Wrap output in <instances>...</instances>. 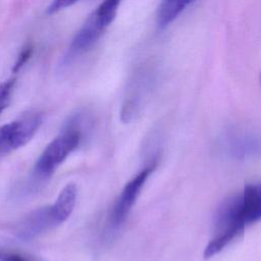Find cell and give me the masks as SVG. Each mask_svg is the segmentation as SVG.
I'll return each instance as SVG.
<instances>
[{"instance_id":"52a82bcc","label":"cell","mask_w":261,"mask_h":261,"mask_svg":"<svg viewBox=\"0 0 261 261\" xmlns=\"http://www.w3.org/2000/svg\"><path fill=\"white\" fill-rule=\"evenodd\" d=\"M42 122L43 115L39 112H34L1 125L0 158L24 146L35 136Z\"/></svg>"},{"instance_id":"3957f363","label":"cell","mask_w":261,"mask_h":261,"mask_svg":"<svg viewBox=\"0 0 261 261\" xmlns=\"http://www.w3.org/2000/svg\"><path fill=\"white\" fill-rule=\"evenodd\" d=\"M121 0H103L87 17L74 35L63 57V66L87 52L102 37L114 20Z\"/></svg>"},{"instance_id":"ba28073f","label":"cell","mask_w":261,"mask_h":261,"mask_svg":"<svg viewBox=\"0 0 261 261\" xmlns=\"http://www.w3.org/2000/svg\"><path fill=\"white\" fill-rule=\"evenodd\" d=\"M195 0H162L157 12L160 27H166L176 19Z\"/></svg>"},{"instance_id":"9c48e42d","label":"cell","mask_w":261,"mask_h":261,"mask_svg":"<svg viewBox=\"0 0 261 261\" xmlns=\"http://www.w3.org/2000/svg\"><path fill=\"white\" fill-rule=\"evenodd\" d=\"M15 84H16V80L14 77L8 79L0 83V114L9 105V102L11 100V97L15 88Z\"/></svg>"},{"instance_id":"5b68a950","label":"cell","mask_w":261,"mask_h":261,"mask_svg":"<svg viewBox=\"0 0 261 261\" xmlns=\"http://www.w3.org/2000/svg\"><path fill=\"white\" fill-rule=\"evenodd\" d=\"M156 166V162L150 163L124 185L119 195L113 202L107 215L105 223V234L108 238L114 237L123 226L143 187L155 170Z\"/></svg>"},{"instance_id":"7a4b0ae2","label":"cell","mask_w":261,"mask_h":261,"mask_svg":"<svg viewBox=\"0 0 261 261\" xmlns=\"http://www.w3.org/2000/svg\"><path fill=\"white\" fill-rule=\"evenodd\" d=\"M76 198V186L72 182L66 185L53 204L32 211L19 222L16 227L17 238L31 241L62 224L72 213Z\"/></svg>"},{"instance_id":"7c38bea8","label":"cell","mask_w":261,"mask_h":261,"mask_svg":"<svg viewBox=\"0 0 261 261\" xmlns=\"http://www.w3.org/2000/svg\"><path fill=\"white\" fill-rule=\"evenodd\" d=\"M0 261H31V260L17 252L0 248Z\"/></svg>"},{"instance_id":"8fae6325","label":"cell","mask_w":261,"mask_h":261,"mask_svg":"<svg viewBox=\"0 0 261 261\" xmlns=\"http://www.w3.org/2000/svg\"><path fill=\"white\" fill-rule=\"evenodd\" d=\"M79 0H52L51 3L47 7V13L48 14H54L56 12H59L74 3H76Z\"/></svg>"},{"instance_id":"8992f818","label":"cell","mask_w":261,"mask_h":261,"mask_svg":"<svg viewBox=\"0 0 261 261\" xmlns=\"http://www.w3.org/2000/svg\"><path fill=\"white\" fill-rule=\"evenodd\" d=\"M219 147L222 153L233 160L247 161L261 158V126L238 124L221 135Z\"/></svg>"},{"instance_id":"4fadbf2b","label":"cell","mask_w":261,"mask_h":261,"mask_svg":"<svg viewBox=\"0 0 261 261\" xmlns=\"http://www.w3.org/2000/svg\"><path fill=\"white\" fill-rule=\"evenodd\" d=\"M259 80H260V85H261V73H260V77H259Z\"/></svg>"},{"instance_id":"277c9868","label":"cell","mask_w":261,"mask_h":261,"mask_svg":"<svg viewBox=\"0 0 261 261\" xmlns=\"http://www.w3.org/2000/svg\"><path fill=\"white\" fill-rule=\"evenodd\" d=\"M82 139L81 116L74 115L38 158L33 170L35 179L45 180L51 176L68 155L77 149Z\"/></svg>"},{"instance_id":"30bf717a","label":"cell","mask_w":261,"mask_h":261,"mask_svg":"<svg viewBox=\"0 0 261 261\" xmlns=\"http://www.w3.org/2000/svg\"><path fill=\"white\" fill-rule=\"evenodd\" d=\"M33 52H34V47L32 44H27L22 49L21 51L19 52L13 66H12V72H17L21 69V67L27 64V62L30 60V58L32 57L33 55Z\"/></svg>"},{"instance_id":"6da1fadb","label":"cell","mask_w":261,"mask_h":261,"mask_svg":"<svg viewBox=\"0 0 261 261\" xmlns=\"http://www.w3.org/2000/svg\"><path fill=\"white\" fill-rule=\"evenodd\" d=\"M261 221V182L245 186L226 197L213 215L211 237L204 249L209 259L231 244L248 226Z\"/></svg>"}]
</instances>
